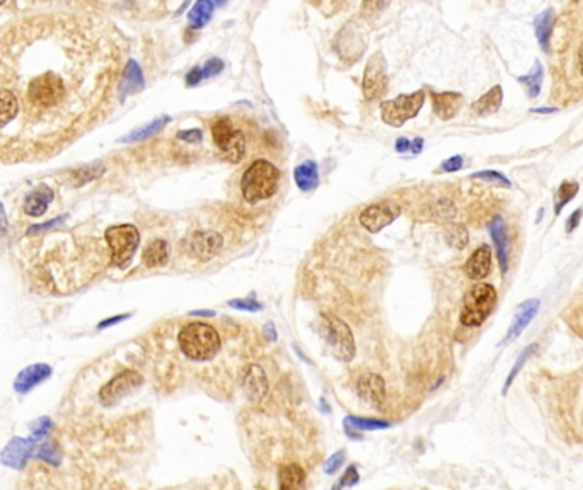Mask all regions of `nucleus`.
<instances>
[{
	"mask_svg": "<svg viewBox=\"0 0 583 490\" xmlns=\"http://www.w3.org/2000/svg\"><path fill=\"white\" fill-rule=\"evenodd\" d=\"M387 63H385L383 53L377 51L367 61V67H365L363 72L362 90L365 99L367 101H375V99L383 97L387 92Z\"/></svg>",
	"mask_w": 583,
	"mask_h": 490,
	"instance_id": "nucleus-8",
	"label": "nucleus"
},
{
	"mask_svg": "<svg viewBox=\"0 0 583 490\" xmlns=\"http://www.w3.org/2000/svg\"><path fill=\"white\" fill-rule=\"evenodd\" d=\"M423 138H414L413 142H411V147H409V150L413 152V154H420V152L423 150Z\"/></svg>",
	"mask_w": 583,
	"mask_h": 490,
	"instance_id": "nucleus-47",
	"label": "nucleus"
},
{
	"mask_svg": "<svg viewBox=\"0 0 583 490\" xmlns=\"http://www.w3.org/2000/svg\"><path fill=\"white\" fill-rule=\"evenodd\" d=\"M462 96L457 92H442L432 94V106L435 114L440 119H452L459 113L462 106Z\"/></svg>",
	"mask_w": 583,
	"mask_h": 490,
	"instance_id": "nucleus-15",
	"label": "nucleus"
},
{
	"mask_svg": "<svg viewBox=\"0 0 583 490\" xmlns=\"http://www.w3.org/2000/svg\"><path fill=\"white\" fill-rule=\"evenodd\" d=\"M229 305H231L232 308H237V310H244V312H258L263 308L256 300H231Z\"/></svg>",
	"mask_w": 583,
	"mask_h": 490,
	"instance_id": "nucleus-36",
	"label": "nucleus"
},
{
	"mask_svg": "<svg viewBox=\"0 0 583 490\" xmlns=\"http://www.w3.org/2000/svg\"><path fill=\"white\" fill-rule=\"evenodd\" d=\"M224 70V61L220 59H210L207 63L201 67V72H203V79H210V77L219 75V73Z\"/></svg>",
	"mask_w": 583,
	"mask_h": 490,
	"instance_id": "nucleus-35",
	"label": "nucleus"
},
{
	"mask_svg": "<svg viewBox=\"0 0 583 490\" xmlns=\"http://www.w3.org/2000/svg\"><path fill=\"white\" fill-rule=\"evenodd\" d=\"M474 179H483V180H490V183H495V184H500V186H510V180L507 179L503 174H500V172L496 171H481V172H476L473 174Z\"/></svg>",
	"mask_w": 583,
	"mask_h": 490,
	"instance_id": "nucleus-34",
	"label": "nucleus"
},
{
	"mask_svg": "<svg viewBox=\"0 0 583 490\" xmlns=\"http://www.w3.org/2000/svg\"><path fill=\"white\" fill-rule=\"evenodd\" d=\"M447 240H449V244L457 247V249H464L467 245V240H469V235H467L466 228L462 225H452L447 230Z\"/></svg>",
	"mask_w": 583,
	"mask_h": 490,
	"instance_id": "nucleus-32",
	"label": "nucleus"
},
{
	"mask_svg": "<svg viewBox=\"0 0 583 490\" xmlns=\"http://www.w3.org/2000/svg\"><path fill=\"white\" fill-rule=\"evenodd\" d=\"M578 192V184L577 183H570V180H566L558 189V201H556V206H554V213L556 215H560L561 212H563V208L566 204H568V201H572L575 196H577Z\"/></svg>",
	"mask_w": 583,
	"mask_h": 490,
	"instance_id": "nucleus-30",
	"label": "nucleus"
},
{
	"mask_svg": "<svg viewBox=\"0 0 583 490\" xmlns=\"http://www.w3.org/2000/svg\"><path fill=\"white\" fill-rule=\"evenodd\" d=\"M578 68H580V73L583 75V43L580 49H578Z\"/></svg>",
	"mask_w": 583,
	"mask_h": 490,
	"instance_id": "nucleus-49",
	"label": "nucleus"
},
{
	"mask_svg": "<svg viewBox=\"0 0 583 490\" xmlns=\"http://www.w3.org/2000/svg\"><path fill=\"white\" fill-rule=\"evenodd\" d=\"M462 166H464V159L459 157V155H455V157L445 160V162L442 164V171L455 172V171H459V169H462Z\"/></svg>",
	"mask_w": 583,
	"mask_h": 490,
	"instance_id": "nucleus-41",
	"label": "nucleus"
},
{
	"mask_svg": "<svg viewBox=\"0 0 583 490\" xmlns=\"http://www.w3.org/2000/svg\"><path fill=\"white\" fill-rule=\"evenodd\" d=\"M106 242L111 249V262L125 269L137 252L140 244V233L133 225H116L106 230Z\"/></svg>",
	"mask_w": 583,
	"mask_h": 490,
	"instance_id": "nucleus-4",
	"label": "nucleus"
},
{
	"mask_svg": "<svg viewBox=\"0 0 583 490\" xmlns=\"http://www.w3.org/2000/svg\"><path fill=\"white\" fill-rule=\"evenodd\" d=\"M556 111H558L556 108H546V109H544V108H534L532 113H539V114L544 113V114H549V113H556Z\"/></svg>",
	"mask_w": 583,
	"mask_h": 490,
	"instance_id": "nucleus-48",
	"label": "nucleus"
},
{
	"mask_svg": "<svg viewBox=\"0 0 583 490\" xmlns=\"http://www.w3.org/2000/svg\"><path fill=\"white\" fill-rule=\"evenodd\" d=\"M7 228H9V221H7L6 209H4L2 203H0V237H4L7 233Z\"/></svg>",
	"mask_w": 583,
	"mask_h": 490,
	"instance_id": "nucleus-44",
	"label": "nucleus"
},
{
	"mask_svg": "<svg viewBox=\"0 0 583 490\" xmlns=\"http://www.w3.org/2000/svg\"><path fill=\"white\" fill-rule=\"evenodd\" d=\"M543 75H544L543 65H541L539 61H536V65H534V68L531 70V72L527 73V75L519 77L520 84H522L524 87L527 89L529 97H537V96H539L541 85H543Z\"/></svg>",
	"mask_w": 583,
	"mask_h": 490,
	"instance_id": "nucleus-29",
	"label": "nucleus"
},
{
	"mask_svg": "<svg viewBox=\"0 0 583 490\" xmlns=\"http://www.w3.org/2000/svg\"><path fill=\"white\" fill-rule=\"evenodd\" d=\"M142 381L143 380L140 373H137L135 369H125V372L118 373L113 380H109L102 386L100 392L101 402L104 403L106 407L114 405V403L125 397L126 393H130L131 390L137 388L138 385H142Z\"/></svg>",
	"mask_w": 583,
	"mask_h": 490,
	"instance_id": "nucleus-9",
	"label": "nucleus"
},
{
	"mask_svg": "<svg viewBox=\"0 0 583 490\" xmlns=\"http://www.w3.org/2000/svg\"><path fill=\"white\" fill-rule=\"evenodd\" d=\"M295 184H297L301 191H314L319 186V169L314 160H307V162L301 164L295 167L294 171Z\"/></svg>",
	"mask_w": 583,
	"mask_h": 490,
	"instance_id": "nucleus-21",
	"label": "nucleus"
},
{
	"mask_svg": "<svg viewBox=\"0 0 583 490\" xmlns=\"http://www.w3.org/2000/svg\"><path fill=\"white\" fill-rule=\"evenodd\" d=\"M191 315H205V317H212L215 315L213 312H191Z\"/></svg>",
	"mask_w": 583,
	"mask_h": 490,
	"instance_id": "nucleus-51",
	"label": "nucleus"
},
{
	"mask_svg": "<svg viewBox=\"0 0 583 490\" xmlns=\"http://www.w3.org/2000/svg\"><path fill=\"white\" fill-rule=\"evenodd\" d=\"M53 197V189L48 186H40L35 191H31L30 195L26 196V201H24V212L30 216H43L47 213L48 204L52 203Z\"/></svg>",
	"mask_w": 583,
	"mask_h": 490,
	"instance_id": "nucleus-16",
	"label": "nucleus"
},
{
	"mask_svg": "<svg viewBox=\"0 0 583 490\" xmlns=\"http://www.w3.org/2000/svg\"><path fill=\"white\" fill-rule=\"evenodd\" d=\"M143 89V73L140 65L135 60H128L125 70H123V77L120 82V97L125 99L126 96L138 92Z\"/></svg>",
	"mask_w": 583,
	"mask_h": 490,
	"instance_id": "nucleus-17",
	"label": "nucleus"
},
{
	"mask_svg": "<svg viewBox=\"0 0 583 490\" xmlns=\"http://www.w3.org/2000/svg\"><path fill=\"white\" fill-rule=\"evenodd\" d=\"M343 461H344V451H338L336 455L331 456L330 461L326 463V468H324V470H326V473H330V475H331V473H335L339 467H342Z\"/></svg>",
	"mask_w": 583,
	"mask_h": 490,
	"instance_id": "nucleus-40",
	"label": "nucleus"
},
{
	"mask_svg": "<svg viewBox=\"0 0 583 490\" xmlns=\"http://www.w3.org/2000/svg\"><path fill=\"white\" fill-rule=\"evenodd\" d=\"M242 386L244 392L253 402H260L268 392V381H266V374L258 365H251L246 368L244 376H242Z\"/></svg>",
	"mask_w": 583,
	"mask_h": 490,
	"instance_id": "nucleus-13",
	"label": "nucleus"
},
{
	"mask_svg": "<svg viewBox=\"0 0 583 490\" xmlns=\"http://www.w3.org/2000/svg\"><path fill=\"white\" fill-rule=\"evenodd\" d=\"M401 209L392 203L371 204L360 213V223L371 233H377L396 220Z\"/></svg>",
	"mask_w": 583,
	"mask_h": 490,
	"instance_id": "nucleus-11",
	"label": "nucleus"
},
{
	"mask_svg": "<svg viewBox=\"0 0 583 490\" xmlns=\"http://www.w3.org/2000/svg\"><path fill=\"white\" fill-rule=\"evenodd\" d=\"M213 14V2L210 0H200L188 12V23H190L191 30H201L208 20L212 19Z\"/></svg>",
	"mask_w": 583,
	"mask_h": 490,
	"instance_id": "nucleus-27",
	"label": "nucleus"
},
{
	"mask_svg": "<svg viewBox=\"0 0 583 490\" xmlns=\"http://www.w3.org/2000/svg\"><path fill=\"white\" fill-rule=\"evenodd\" d=\"M142 261L143 264L150 267V269L166 266L167 261H169V247H167V242L161 240V238L152 240L150 244L145 247V250H143Z\"/></svg>",
	"mask_w": 583,
	"mask_h": 490,
	"instance_id": "nucleus-22",
	"label": "nucleus"
},
{
	"mask_svg": "<svg viewBox=\"0 0 583 490\" xmlns=\"http://www.w3.org/2000/svg\"><path fill=\"white\" fill-rule=\"evenodd\" d=\"M266 331H268V333H270V339L275 341V337H277V336H275V329H273L272 324L266 325Z\"/></svg>",
	"mask_w": 583,
	"mask_h": 490,
	"instance_id": "nucleus-50",
	"label": "nucleus"
},
{
	"mask_svg": "<svg viewBox=\"0 0 583 490\" xmlns=\"http://www.w3.org/2000/svg\"><path fill=\"white\" fill-rule=\"evenodd\" d=\"M554 19L556 18H554L553 9L541 12L536 19V36H537V39H539L541 48H543L544 51H548L549 49V39H551Z\"/></svg>",
	"mask_w": 583,
	"mask_h": 490,
	"instance_id": "nucleus-26",
	"label": "nucleus"
},
{
	"mask_svg": "<svg viewBox=\"0 0 583 490\" xmlns=\"http://www.w3.org/2000/svg\"><path fill=\"white\" fill-rule=\"evenodd\" d=\"M356 482H359V473H356L355 467H350L347 470V473L343 475V479L339 480V484L336 485L335 490H339V487H344V485H347V487H351V485H355Z\"/></svg>",
	"mask_w": 583,
	"mask_h": 490,
	"instance_id": "nucleus-38",
	"label": "nucleus"
},
{
	"mask_svg": "<svg viewBox=\"0 0 583 490\" xmlns=\"http://www.w3.org/2000/svg\"><path fill=\"white\" fill-rule=\"evenodd\" d=\"M321 320V333L332 354L342 361H351L355 356V341H353L350 327L338 317L330 314H323Z\"/></svg>",
	"mask_w": 583,
	"mask_h": 490,
	"instance_id": "nucleus-6",
	"label": "nucleus"
},
{
	"mask_svg": "<svg viewBox=\"0 0 583 490\" xmlns=\"http://www.w3.org/2000/svg\"><path fill=\"white\" fill-rule=\"evenodd\" d=\"M171 121L169 116H162V118H157L154 119V121H150L149 125L142 126V128H137V130L131 131L130 135H126L125 138H121L120 142L123 143H133V142H140V140H145V138H150V137H155L157 133H161V131L166 128L167 123Z\"/></svg>",
	"mask_w": 583,
	"mask_h": 490,
	"instance_id": "nucleus-25",
	"label": "nucleus"
},
{
	"mask_svg": "<svg viewBox=\"0 0 583 490\" xmlns=\"http://www.w3.org/2000/svg\"><path fill=\"white\" fill-rule=\"evenodd\" d=\"M280 171L268 160H256L246 169L241 180V191L246 203L256 204L268 200L278 191Z\"/></svg>",
	"mask_w": 583,
	"mask_h": 490,
	"instance_id": "nucleus-1",
	"label": "nucleus"
},
{
	"mask_svg": "<svg viewBox=\"0 0 583 490\" xmlns=\"http://www.w3.org/2000/svg\"><path fill=\"white\" fill-rule=\"evenodd\" d=\"M539 307H541L539 300H527V302L519 305V308H517V312H515V317H513V320L510 324V329H508L507 337H505V341H503L505 344L515 341L517 337L525 331V327L531 324V320L536 317L537 312H539Z\"/></svg>",
	"mask_w": 583,
	"mask_h": 490,
	"instance_id": "nucleus-12",
	"label": "nucleus"
},
{
	"mask_svg": "<svg viewBox=\"0 0 583 490\" xmlns=\"http://www.w3.org/2000/svg\"><path fill=\"white\" fill-rule=\"evenodd\" d=\"M490 235L496 245V252H498L500 267L503 273L508 271V255H507V232H505L503 218H495L490 223Z\"/></svg>",
	"mask_w": 583,
	"mask_h": 490,
	"instance_id": "nucleus-23",
	"label": "nucleus"
},
{
	"mask_svg": "<svg viewBox=\"0 0 583 490\" xmlns=\"http://www.w3.org/2000/svg\"><path fill=\"white\" fill-rule=\"evenodd\" d=\"M359 393L365 400L372 403H380L385 398V385L379 374L368 373L360 378L359 381Z\"/></svg>",
	"mask_w": 583,
	"mask_h": 490,
	"instance_id": "nucleus-19",
	"label": "nucleus"
},
{
	"mask_svg": "<svg viewBox=\"0 0 583 490\" xmlns=\"http://www.w3.org/2000/svg\"><path fill=\"white\" fill-rule=\"evenodd\" d=\"M128 317H130V315H120V317H113V319H108V320H104V322H101V324H100V329H106V327H109V325H114V324L121 322V320L128 319Z\"/></svg>",
	"mask_w": 583,
	"mask_h": 490,
	"instance_id": "nucleus-45",
	"label": "nucleus"
},
{
	"mask_svg": "<svg viewBox=\"0 0 583 490\" xmlns=\"http://www.w3.org/2000/svg\"><path fill=\"white\" fill-rule=\"evenodd\" d=\"M491 271V250L488 245H481L479 249H476L471 257L467 259L466 266H464V273L467 274V278L478 279L486 278Z\"/></svg>",
	"mask_w": 583,
	"mask_h": 490,
	"instance_id": "nucleus-14",
	"label": "nucleus"
},
{
	"mask_svg": "<svg viewBox=\"0 0 583 490\" xmlns=\"http://www.w3.org/2000/svg\"><path fill=\"white\" fill-rule=\"evenodd\" d=\"M409 147H411V142H409L408 138H399L396 142V150L397 152H406L409 150Z\"/></svg>",
	"mask_w": 583,
	"mask_h": 490,
	"instance_id": "nucleus-46",
	"label": "nucleus"
},
{
	"mask_svg": "<svg viewBox=\"0 0 583 490\" xmlns=\"http://www.w3.org/2000/svg\"><path fill=\"white\" fill-rule=\"evenodd\" d=\"M580 218H582V209H577V212L568 218V221H566V232L572 233L573 230L578 226V223H580Z\"/></svg>",
	"mask_w": 583,
	"mask_h": 490,
	"instance_id": "nucleus-43",
	"label": "nucleus"
},
{
	"mask_svg": "<svg viewBox=\"0 0 583 490\" xmlns=\"http://www.w3.org/2000/svg\"><path fill=\"white\" fill-rule=\"evenodd\" d=\"M278 484H280V490H303L306 472L297 463L283 465L278 472Z\"/></svg>",
	"mask_w": 583,
	"mask_h": 490,
	"instance_id": "nucleus-20",
	"label": "nucleus"
},
{
	"mask_svg": "<svg viewBox=\"0 0 583 490\" xmlns=\"http://www.w3.org/2000/svg\"><path fill=\"white\" fill-rule=\"evenodd\" d=\"M176 137H178L179 140H183V142H186V143H198V142H201V138H203V133H201V130H196V128H193V130L179 131Z\"/></svg>",
	"mask_w": 583,
	"mask_h": 490,
	"instance_id": "nucleus-37",
	"label": "nucleus"
},
{
	"mask_svg": "<svg viewBox=\"0 0 583 490\" xmlns=\"http://www.w3.org/2000/svg\"><path fill=\"white\" fill-rule=\"evenodd\" d=\"M212 138L224 160L231 164L241 162L246 154V138L236 130L229 118H219L212 125Z\"/></svg>",
	"mask_w": 583,
	"mask_h": 490,
	"instance_id": "nucleus-5",
	"label": "nucleus"
},
{
	"mask_svg": "<svg viewBox=\"0 0 583 490\" xmlns=\"http://www.w3.org/2000/svg\"><path fill=\"white\" fill-rule=\"evenodd\" d=\"M106 172V167L102 164H91V166H82L72 172L73 186L79 188L84 184L91 183V180L100 179V177Z\"/></svg>",
	"mask_w": 583,
	"mask_h": 490,
	"instance_id": "nucleus-28",
	"label": "nucleus"
},
{
	"mask_svg": "<svg viewBox=\"0 0 583 490\" xmlns=\"http://www.w3.org/2000/svg\"><path fill=\"white\" fill-rule=\"evenodd\" d=\"M496 290L491 285L481 283L476 285L467 291L464 296L462 310H461V324L466 327H479L484 320L490 317L496 305Z\"/></svg>",
	"mask_w": 583,
	"mask_h": 490,
	"instance_id": "nucleus-3",
	"label": "nucleus"
},
{
	"mask_svg": "<svg viewBox=\"0 0 583 490\" xmlns=\"http://www.w3.org/2000/svg\"><path fill=\"white\" fill-rule=\"evenodd\" d=\"M348 424H351V426L359 427V429H384V427L389 426V422H384V421H373V419H362V417H348L347 419Z\"/></svg>",
	"mask_w": 583,
	"mask_h": 490,
	"instance_id": "nucleus-33",
	"label": "nucleus"
},
{
	"mask_svg": "<svg viewBox=\"0 0 583 490\" xmlns=\"http://www.w3.org/2000/svg\"><path fill=\"white\" fill-rule=\"evenodd\" d=\"M179 345L183 354L193 361H207L220 349V336L215 329L203 322L184 325L179 332Z\"/></svg>",
	"mask_w": 583,
	"mask_h": 490,
	"instance_id": "nucleus-2",
	"label": "nucleus"
},
{
	"mask_svg": "<svg viewBox=\"0 0 583 490\" xmlns=\"http://www.w3.org/2000/svg\"><path fill=\"white\" fill-rule=\"evenodd\" d=\"M65 218H67V216H59V218H55V220L47 221V223H43V225H35V226H31V228L28 230V233H40V232H44V230L55 228V226H59V225L64 223V221H65Z\"/></svg>",
	"mask_w": 583,
	"mask_h": 490,
	"instance_id": "nucleus-39",
	"label": "nucleus"
},
{
	"mask_svg": "<svg viewBox=\"0 0 583 490\" xmlns=\"http://www.w3.org/2000/svg\"><path fill=\"white\" fill-rule=\"evenodd\" d=\"M201 80H203V72H201V67H195L188 72V75H186L188 87H193V85L200 84Z\"/></svg>",
	"mask_w": 583,
	"mask_h": 490,
	"instance_id": "nucleus-42",
	"label": "nucleus"
},
{
	"mask_svg": "<svg viewBox=\"0 0 583 490\" xmlns=\"http://www.w3.org/2000/svg\"><path fill=\"white\" fill-rule=\"evenodd\" d=\"M425 90H416L413 94H404L396 99H389L380 104V114L385 125L399 128L408 119H411L420 113L425 104Z\"/></svg>",
	"mask_w": 583,
	"mask_h": 490,
	"instance_id": "nucleus-7",
	"label": "nucleus"
},
{
	"mask_svg": "<svg viewBox=\"0 0 583 490\" xmlns=\"http://www.w3.org/2000/svg\"><path fill=\"white\" fill-rule=\"evenodd\" d=\"M502 101H503V90L500 85H495L491 90H488L486 94L481 99H478V101L473 104V111L474 114H478V116H490V114H495L496 111L500 109V106H502Z\"/></svg>",
	"mask_w": 583,
	"mask_h": 490,
	"instance_id": "nucleus-24",
	"label": "nucleus"
},
{
	"mask_svg": "<svg viewBox=\"0 0 583 490\" xmlns=\"http://www.w3.org/2000/svg\"><path fill=\"white\" fill-rule=\"evenodd\" d=\"M222 244H224V238L220 237V233L208 232V230H198V232H193L188 237L186 249L193 257L205 262L210 261V259L219 254Z\"/></svg>",
	"mask_w": 583,
	"mask_h": 490,
	"instance_id": "nucleus-10",
	"label": "nucleus"
},
{
	"mask_svg": "<svg viewBox=\"0 0 583 490\" xmlns=\"http://www.w3.org/2000/svg\"><path fill=\"white\" fill-rule=\"evenodd\" d=\"M50 374H52L50 366H47V365L30 366V368H26L24 372L19 373L14 386L19 393H26V392H30L32 386L43 381L44 378L50 376Z\"/></svg>",
	"mask_w": 583,
	"mask_h": 490,
	"instance_id": "nucleus-18",
	"label": "nucleus"
},
{
	"mask_svg": "<svg viewBox=\"0 0 583 490\" xmlns=\"http://www.w3.org/2000/svg\"><path fill=\"white\" fill-rule=\"evenodd\" d=\"M536 349H537V344H532V345H527V348H525L524 351L520 353V356L517 357V363H515V366H513V368H512V372H510V374H508L507 383H505L503 393H507V392H508V388H510V385L513 383V380H515V376H517V374H519L520 369H522V366L525 365V361H527L529 357H531V354H532L534 351H536Z\"/></svg>",
	"mask_w": 583,
	"mask_h": 490,
	"instance_id": "nucleus-31",
	"label": "nucleus"
}]
</instances>
